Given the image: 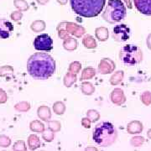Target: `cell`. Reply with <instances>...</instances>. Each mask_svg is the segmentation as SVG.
I'll return each mask as SVG.
<instances>
[{
  "instance_id": "obj_2",
  "label": "cell",
  "mask_w": 151,
  "mask_h": 151,
  "mask_svg": "<svg viewBox=\"0 0 151 151\" xmlns=\"http://www.w3.org/2000/svg\"><path fill=\"white\" fill-rule=\"evenodd\" d=\"M72 10L84 18H93L100 14L106 0H70Z\"/></svg>"
},
{
  "instance_id": "obj_8",
  "label": "cell",
  "mask_w": 151,
  "mask_h": 151,
  "mask_svg": "<svg viewBox=\"0 0 151 151\" xmlns=\"http://www.w3.org/2000/svg\"><path fill=\"white\" fill-rule=\"evenodd\" d=\"M131 35V30L129 27L124 24H118L113 29V40H116L117 42H125L128 40H129Z\"/></svg>"
},
{
  "instance_id": "obj_32",
  "label": "cell",
  "mask_w": 151,
  "mask_h": 151,
  "mask_svg": "<svg viewBox=\"0 0 151 151\" xmlns=\"http://www.w3.org/2000/svg\"><path fill=\"white\" fill-rule=\"evenodd\" d=\"M42 138H43L44 140L46 141V142H51L55 139V133L50 129L47 130H45L42 133Z\"/></svg>"
},
{
  "instance_id": "obj_24",
  "label": "cell",
  "mask_w": 151,
  "mask_h": 151,
  "mask_svg": "<svg viewBox=\"0 0 151 151\" xmlns=\"http://www.w3.org/2000/svg\"><path fill=\"white\" fill-rule=\"evenodd\" d=\"M30 29L34 32H42L45 29V23L43 20H35L31 24Z\"/></svg>"
},
{
  "instance_id": "obj_25",
  "label": "cell",
  "mask_w": 151,
  "mask_h": 151,
  "mask_svg": "<svg viewBox=\"0 0 151 151\" xmlns=\"http://www.w3.org/2000/svg\"><path fill=\"white\" fill-rule=\"evenodd\" d=\"M31 108L30 104L28 103V102H25V101H23V102H20V103H18L17 104H15L14 106V109L16 110L17 112H20V113H25V112H28L29 109Z\"/></svg>"
},
{
  "instance_id": "obj_6",
  "label": "cell",
  "mask_w": 151,
  "mask_h": 151,
  "mask_svg": "<svg viewBox=\"0 0 151 151\" xmlns=\"http://www.w3.org/2000/svg\"><path fill=\"white\" fill-rule=\"evenodd\" d=\"M56 29L58 36L62 40L68 38L70 35L76 38H81L86 33V29L82 26L72 22H61L57 25Z\"/></svg>"
},
{
  "instance_id": "obj_16",
  "label": "cell",
  "mask_w": 151,
  "mask_h": 151,
  "mask_svg": "<svg viewBox=\"0 0 151 151\" xmlns=\"http://www.w3.org/2000/svg\"><path fill=\"white\" fill-rule=\"evenodd\" d=\"M78 45V42L76 40V39H74L72 37H68L64 40L63 41V47L66 50H75L77 48Z\"/></svg>"
},
{
  "instance_id": "obj_33",
  "label": "cell",
  "mask_w": 151,
  "mask_h": 151,
  "mask_svg": "<svg viewBox=\"0 0 151 151\" xmlns=\"http://www.w3.org/2000/svg\"><path fill=\"white\" fill-rule=\"evenodd\" d=\"M81 68V64L79 61H74V62H71L69 65V71L71 73H74V74H77Z\"/></svg>"
},
{
  "instance_id": "obj_15",
  "label": "cell",
  "mask_w": 151,
  "mask_h": 151,
  "mask_svg": "<svg viewBox=\"0 0 151 151\" xmlns=\"http://www.w3.org/2000/svg\"><path fill=\"white\" fill-rule=\"evenodd\" d=\"M41 145L40 138L36 134H30L28 138V146L30 150H37Z\"/></svg>"
},
{
  "instance_id": "obj_19",
  "label": "cell",
  "mask_w": 151,
  "mask_h": 151,
  "mask_svg": "<svg viewBox=\"0 0 151 151\" xmlns=\"http://www.w3.org/2000/svg\"><path fill=\"white\" fill-rule=\"evenodd\" d=\"M77 81V77H76V74L74 73H71V72H67L64 76V79H63V82H64V85L66 87H70L74 83H76Z\"/></svg>"
},
{
  "instance_id": "obj_20",
  "label": "cell",
  "mask_w": 151,
  "mask_h": 151,
  "mask_svg": "<svg viewBox=\"0 0 151 151\" xmlns=\"http://www.w3.org/2000/svg\"><path fill=\"white\" fill-rule=\"evenodd\" d=\"M29 129L32 132H37V133H43L45 130V125L39 120H34L29 124Z\"/></svg>"
},
{
  "instance_id": "obj_11",
  "label": "cell",
  "mask_w": 151,
  "mask_h": 151,
  "mask_svg": "<svg viewBox=\"0 0 151 151\" xmlns=\"http://www.w3.org/2000/svg\"><path fill=\"white\" fill-rule=\"evenodd\" d=\"M135 8L139 13L151 15V0H133Z\"/></svg>"
},
{
  "instance_id": "obj_14",
  "label": "cell",
  "mask_w": 151,
  "mask_h": 151,
  "mask_svg": "<svg viewBox=\"0 0 151 151\" xmlns=\"http://www.w3.org/2000/svg\"><path fill=\"white\" fill-rule=\"evenodd\" d=\"M37 115L41 120L48 122L51 118V112L47 106H40L37 109Z\"/></svg>"
},
{
  "instance_id": "obj_10",
  "label": "cell",
  "mask_w": 151,
  "mask_h": 151,
  "mask_svg": "<svg viewBox=\"0 0 151 151\" xmlns=\"http://www.w3.org/2000/svg\"><path fill=\"white\" fill-rule=\"evenodd\" d=\"M115 68H116V65L112 60L109 58H104L101 60V61L99 62L97 70L100 74L106 75L112 73L115 70Z\"/></svg>"
},
{
  "instance_id": "obj_5",
  "label": "cell",
  "mask_w": 151,
  "mask_h": 151,
  "mask_svg": "<svg viewBox=\"0 0 151 151\" xmlns=\"http://www.w3.org/2000/svg\"><path fill=\"white\" fill-rule=\"evenodd\" d=\"M119 60L127 66L138 65L143 60V52L136 45H126L119 51Z\"/></svg>"
},
{
  "instance_id": "obj_39",
  "label": "cell",
  "mask_w": 151,
  "mask_h": 151,
  "mask_svg": "<svg viewBox=\"0 0 151 151\" xmlns=\"http://www.w3.org/2000/svg\"><path fill=\"white\" fill-rule=\"evenodd\" d=\"M91 123H92L91 120L88 119L87 117L82 119V120H81V125H82L84 128H86V129H90V128H91Z\"/></svg>"
},
{
  "instance_id": "obj_13",
  "label": "cell",
  "mask_w": 151,
  "mask_h": 151,
  "mask_svg": "<svg viewBox=\"0 0 151 151\" xmlns=\"http://www.w3.org/2000/svg\"><path fill=\"white\" fill-rule=\"evenodd\" d=\"M143 124L139 121H132L127 126V131L130 134H139L143 131Z\"/></svg>"
},
{
  "instance_id": "obj_34",
  "label": "cell",
  "mask_w": 151,
  "mask_h": 151,
  "mask_svg": "<svg viewBox=\"0 0 151 151\" xmlns=\"http://www.w3.org/2000/svg\"><path fill=\"white\" fill-rule=\"evenodd\" d=\"M141 101L145 106H150L151 104V92L149 91L143 92L141 95Z\"/></svg>"
},
{
  "instance_id": "obj_7",
  "label": "cell",
  "mask_w": 151,
  "mask_h": 151,
  "mask_svg": "<svg viewBox=\"0 0 151 151\" xmlns=\"http://www.w3.org/2000/svg\"><path fill=\"white\" fill-rule=\"evenodd\" d=\"M34 47L40 51H50L53 49V40L46 34L38 35L34 40Z\"/></svg>"
},
{
  "instance_id": "obj_38",
  "label": "cell",
  "mask_w": 151,
  "mask_h": 151,
  "mask_svg": "<svg viewBox=\"0 0 151 151\" xmlns=\"http://www.w3.org/2000/svg\"><path fill=\"white\" fill-rule=\"evenodd\" d=\"M7 101H8L7 93L4 89L0 88V104H4V103H7Z\"/></svg>"
},
{
  "instance_id": "obj_42",
  "label": "cell",
  "mask_w": 151,
  "mask_h": 151,
  "mask_svg": "<svg viewBox=\"0 0 151 151\" xmlns=\"http://www.w3.org/2000/svg\"><path fill=\"white\" fill-rule=\"evenodd\" d=\"M124 1L126 3V4H127L129 9H132V4H131V1L130 0H124Z\"/></svg>"
},
{
  "instance_id": "obj_35",
  "label": "cell",
  "mask_w": 151,
  "mask_h": 151,
  "mask_svg": "<svg viewBox=\"0 0 151 151\" xmlns=\"http://www.w3.org/2000/svg\"><path fill=\"white\" fill-rule=\"evenodd\" d=\"M11 141L10 138L6 136V135H0V147L3 148H8L11 145Z\"/></svg>"
},
{
  "instance_id": "obj_30",
  "label": "cell",
  "mask_w": 151,
  "mask_h": 151,
  "mask_svg": "<svg viewBox=\"0 0 151 151\" xmlns=\"http://www.w3.org/2000/svg\"><path fill=\"white\" fill-rule=\"evenodd\" d=\"M48 128L54 133L59 132L61 129V124L59 121H48Z\"/></svg>"
},
{
  "instance_id": "obj_1",
  "label": "cell",
  "mask_w": 151,
  "mask_h": 151,
  "mask_svg": "<svg viewBox=\"0 0 151 151\" xmlns=\"http://www.w3.org/2000/svg\"><path fill=\"white\" fill-rule=\"evenodd\" d=\"M27 70L34 79L46 80L55 72V61L47 53L37 52L28 60Z\"/></svg>"
},
{
  "instance_id": "obj_41",
  "label": "cell",
  "mask_w": 151,
  "mask_h": 151,
  "mask_svg": "<svg viewBox=\"0 0 151 151\" xmlns=\"http://www.w3.org/2000/svg\"><path fill=\"white\" fill-rule=\"evenodd\" d=\"M36 1H37L39 4H41V5H44V4H45L46 3L49 2V0H36Z\"/></svg>"
},
{
  "instance_id": "obj_43",
  "label": "cell",
  "mask_w": 151,
  "mask_h": 151,
  "mask_svg": "<svg viewBox=\"0 0 151 151\" xmlns=\"http://www.w3.org/2000/svg\"><path fill=\"white\" fill-rule=\"evenodd\" d=\"M67 1H68V0H57V2H58L59 4H65L67 3Z\"/></svg>"
},
{
  "instance_id": "obj_4",
  "label": "cell",
  "mask_w": 151,
  "mask_h": 151,
  "mask_svg": "<svg viewBox=\"0 0 151 151\" xmlns=\"http://www.w3.org/2000/svg\"><path fill=\"white\" fill-rule=\"evenodd\" d=\"M126 14V8L121 0H109L103 12V19L110 24L119 23L125 19Z\"/></svg>"
},
{
  "instance_id": "obj_18",
  "label": "cell",
  "mask_w": 151,
  "mask_h": 151,
  "mask_svg": "<svg viewBox=\"0 0 151 151\" xmlns=\"http://www.w3.org/2000/svg\"><path fill=\"white\" fill-rule=\"evenodd\" d=\"M82 44L86 49H95L97 47L96 40L91 35H86L82 39Z\"/></svg>"
},
{
  "instance_id": "obj_3",
  "label": "cell",
  "mask_w": 151,
  "mask_h": 151,
  "mask_svg": "<svg viewBox=\"0 0 151 151\" xmlns=\"http://www.w3.org/2000/svg\"><path fill=\"white\" fill-rule=\"evenodd\" d=\"M117 138V129L113 124L109 122H102L98 124L93 130V141L101 147L111 146L116 142Z\"/></svg>"
},
{
  "instance_id": "obj_23",
  "label": "cell",
  "mask_w": 151,
  "mask_h": 151,
  "mask_svg": "<svg viewBox=\"0 0 151 151\" xmlns=\"http://www.w3.org/2000/svg\"><path fill=\"white\" fill-rule=\"evenodd\" d=\"M124 76V71H123V70H118V71H116V72L111 76V78H110V83H111L113 86L118 85V84H119L121 81H123Z\"/></svg>"
},
{
  "instance_id": "obj_12",
  "label": "cell",
  "mask_w": 151,
  "mask_h": 151,
  "mask_svg": "<svg viewBox=\"0 0 151 151\" xmlns=\"http://www.w3.org/2000/svg\"><path fill=\"white\" fill-rule=\"evenodd\" d=\"M110 98L112 103L118 106H121L126 102V97L124 95V91L120 88H115L113 90L110 95Z\"/></svg>"
},
{
  "instance_id": "obj_44",
  "label": "cell",
  "mask_w": 151,
  "mask_h": 151,
  "mask_svg": "<svg viewBox=\"0 0 151 151\" xmlns=\"http://www.w3.org/2000/svg\"><path fill=\"white\" fill-rule=\"evenodd\" d=\"M147 136H148V138H149V139H151V129H150L148 132H147Z\"/></svg>"
},
{
  "instance_id": "obj_21",
  "label": "cell",
  "mask_w": 151,
  "mask_h": 151,
  "mask_svg": "<svg viewBox=\"0 0 151 151\" xmlns=\"http://www.w3.org/2000/svg\"><path fill=\"white\" fill-rule=\"evenodd\" d=\"M96 76V70L92 67H86L82 70L81 76V81L92 79Z\"/></svg>"
},
{
  "instance_id": "obj_31",
  "label": "cell",
  "mask_w": 151,
  "mask_h": 151,
  "mask_svg": "<svg viewBox=\"0 0 151 151\" xmlns=\"http://www.w3.org/2000/svg\"><path fill=\"white\" fill-rule=\"evenodd\" d=\"M144 143H145V138L144 137H141V136H135V137H133L131 139V140H130L131 145L134 146V147H139Z\"/></svg>"
},
{
  "instance_id": "obj_40",
  "label": "cell",
  "mask_w": 151,
  "mask_h": 151,
  "mask_svg": "<svg viewBox=\"0 0 151 151\" xmlns=\"http://www.w3.org/2000/svg\"><path fill=\"white\" fill-rule=\"evenodd\" d=\"M146 43H147V46H148V48L150 49V50H151V34L150 35H149V36L147 37Z\"/></svg>"
},
{
  "instance_id": "obj_9",
  "label": "cell",
  "mask_w": 151,
  "mask_h": 151,
  "mask_svg": "<svg viewBox=\"0 0 151 151\" xmlns=\"http://www.w3.org/2000/svg\"><path fill=\"white\" fill-rule=\"evenodd\" d=\"M14 31V25L5 19H0V40L9 39Z\"/></svg>"
},
{
  "instance_id": "obj_29",
  "label": "cell",
  "mask_w": 151,
  "mask_h": 151,
  "mask_svg": "<svg viewBox=\"0 0 151 151\" xmlns=\"http://www.w3.org/2000/svg\"><path fill=\"white\" fill-rule=\"evenodd\" d=\"M14 6L16 7L17 9L19 11H21V12L28 10L29 8L28 3L24 0H14Z\"/></svg>"
},
{
  "instance_id": "obj_17",
  "label": "cell",
  "mask_w": 151,
  "mask_h": 151,
  "mask_svg": "<svg viewBox=\"0 0 151 151\" xmlns=\"http://www.w3.org/2000/svg\"><path fill=\"white\" fill-rule=\"evenodd\" d=\"M96 38L99 41H106L108 39V29L106 27H98L95 30Z\"/></svg>"
},
{
  "instance_id": "obj_27",
  "label": "cell",
  "mask_w": 151,
  "mask_h": 151,
  "mask_svg": "<svg viewBox=\"0 0 151 151\" xmlns=\"http://www.w3.org/2000/svg\"><path fill=\"white\" fill-rule=\"evenodd\" d=\"M14 68L11 65H3L0 67V77H4L7 76L14 74Z\"/></svg>"
},
{
  "instance_id": "obj_26",
  "label": "cell",
  "mask_w": 151,
  "mask_h": 151,
  "mask_svg": "<svg viewBox=\"0 0 151 151\" xmlns=\"http://www.w3.org/2000/svg\"><path fill=\"white\" fill-rule=\"evenodd\" d=\"M53 111L57 115H62L65 112V105L63 102H56L53 104Z\"/></svg>"
},
{
  "instance_id": "obj_28",
  "label": "cell",
  "mask_w": 151,
  "mask_h": 151,
  "mask_svg": "<svg viewBox=\"0 0 151 151\" xmlns=\"http://www.w3.org/2000/svg\"><path fill=\"white\" fill-rule=\"evenodd\" d=\"M86 117L91 120L92 123L94 122H97L100 119V114L97 112V110H94V109H90L86 112Z\"/></svg>"
},
{
  "instance_id": "obj_37",
  "label": "cell",
  "mask_w": 151,
  "mask_h": 151,
  "mask_svg": "<svg viewBox=\"0 0 151 151\" xmlns=\"http://www.w3.org/2000/svg\"><path fill=\"white\" fill-rule=\"evenodd\" d=\"M23 17V14H22L21 11H15V12H13L11 14L10 18L14 20V21H19Z\"/></svg>"
},
{
  "instance_id": "obj_36",
  "label": "cell",
  "mask_w": 151,
  "mask_h": 151,
  "mask_svg": "<svg viewBox=\"0 0 151 151\" xmlns=\"http://www.w3.org/2000/svg\"><path fill=\"white\" fill-rule=\"evenodd\" d=\"M13 150L22 151V150H27V147L25 145V142L24 140H19L13 146Z\"/></svg>"
},
{
  "instance_id": "obj_22",
  "label": "cell",
  "mask_w": 151,
  "mask_h": 151,
  "mask_svg": "<svg viewBox=\"0 0 151 151\" xmlns=\"http://www.w3.org/2000/svg\"><path fill=\"white\" fill-rule=\"evenodd\" d=\"M81 90L83 94L87 95V96H90V95H92L93 92H95V87H94V86L92 85L91 82L84 81L81 84Z\"/></svg>"
}]
</instances>
